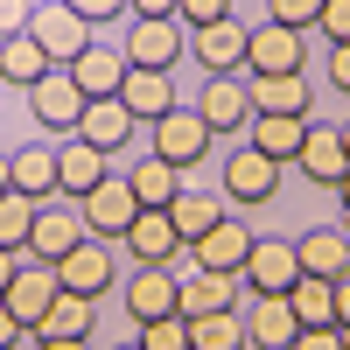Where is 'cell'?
Listing matches in <instances>:
<instances>
[{
    "label": "cell",
    "instance_id": "9c48e42d",
    "mask_svg": "<svg viewBox=\"0 0 350 350\" xmlns=\"http://www.w3.org/2000/svg\"><path fill=\"white\" fill-rule=\"evenodd\" d=\"M245 36H252V28H245L239 14H224V21H211V28H189V56H196L211 77L245 70Z\"/></svg>",
    "mask_w": 350,
    "mask_h": 350
},
{
    "label": "cell",
    "instance_id": "52a82bcc",
    "mask_svg": "<svg viewBox=\"0 0 350 350\" xmlns=\"http://www.w3.org/2000/svg\"><path fill=\"white\" fill-rule=\"evenodd\" d=\"M92 231H84V211H64V203H36V231H28V259H42V267H56L70 245H84Z\"/></svg>",
    "mask_w": 350,
    "mask_h": 350
},
{
    "label": "cell",
    "instance_id": "681fc988",
    "mask_svg": "<svg viewBox=\"0 0 350 350\" xmlns=\"http://www.w3.org/2000/svg\"><path fill=\"white\" fill-rule=\"evenodd\" d=\"M8 189H14V183H8V161H0V196H8Z\"/></svg>",
    "mask_w": 350,
    "mask_h": 350
},
{
    "label": "cell",
    "instance_id": "7dc6e473",
    "mask_svg": "<svg viewBox=\"0 0 350 350\" xmlns=\"http://www.w3.org/2000/svg\"><path fill=\"white\" fill-rule=\"evenodd\" d=\"M14 267H21V252H8V245H0V295H8V280H14Z\"/></svg>",
    "mask_w": 350,
    "mask_h": 350
},
{
    "label": "cell",
    "instance_id": "44dd1931",
    "mask_svg": "<svg viewBox=\"0 0 350 350\" xmlns=\"http://www.w3.org/2000/svg\"><path fill=\"white\" fill-rule=\"evenodd\" d=\"M217 308H239V273H183L175 287V315H217Z\"/></svg>",
    "mask_w": 350,
    "mask_h": 350
},
{
    "label": "cell",
    "instance_id": "f907efd6",
    "mask_svg": "<svg viewBox=\"0 0 350 350\" xmlns=\"http://www.w3.org/2000/svg\"><path fill=\"white\" fill-rule=\"evenodd\" d=\"M336 231H343V245H350V211H343V224H336Z\"/></svg>",
    "mask_w": 350,
    "mask_h": 350
},
{
    "label": "cell",
    "instance_id": "e575fe53",
    "mask_svg": "<svg viewBox=\"0 0 350 350\" xmlns=\"http://www.w3.org/2000/svg\"><path fill=\"white\" fill-rule=\"evenodd\" d=\"M140 350H189V315H161V323H140L133 336Z\"/></svg>",
    "mask_w": 350,
    "mask_h": 350
},
{
    "label": "cell",
    "instance_id": "db71d44e",
    "mask_svg": "<svg viewBox=\"0 0 350 350\" xmlns=\"http://www.w3.org/2000/svg\"><path fill=\"white\" fill-rule=\"evenodd\" d=\"M120 350H140V343H120Z\"/></svg>",
    "mask_w": 350,
    "mask_h": 350
},
{
    "label": "cell",
    "instance_id": "f35d334b",
    "mask_svg": "<svg viewBox=\"0 0 350 350\" xmlns=\"http://www.w3.org/2000/svg\"><path fill=\"white\" fill-rule=\"evenodd\" d=\"M28 21H36V0H0V42L28 36Z\"/></svg>",
    "mask_w": 350,
    "mask_h": 350
},
{
    "label": "cell",
    "instance_id": "f1b7e54d",
    "mask_svg": "<svg viewBox=\"0 0 350 350\" xmlns=\"http://www.w3.org/2000/svg\"><path fill=\"white\" fill-rule=\"evenodd\" d=\"M217 217H224V196H211V189H183V196L168 203V224L183 231V245H196Z\"/></svg>",
    "mask_w": 350,
    "mask_h": 350
},
{
    "label": "cell",
    "instance_id": "7a4b0ae2",
    "mask_svg": "<svg viewBox=\"0 0 350 350\" xmlns=\"http://www.w3.org/2000/svg\"><path fill=\"white\" fill-rule=\"evenodd\" d=\"M77 211H84V231H92V239H126L133 217H140V196H133L126 175H105L92 196H77Z\"/></svg>",
    "mask_w": 350,
    "mask_h": 350
},
{
    "label": "cell",
    "instance_id": "4dcf8cb0",
    "mask_svg": "<svg viewBox=\"0 0 350 350\" xmlns=\"http://www.w3.org/2000/svg\"><path fill=\"white\" fill-rule=\"evenodd\" d=\"M287 308L301 315V329H323V323H336V280H315V273H301L295 287H287Z\"/></svg>",
    "mask_w": 350,
    "mask_h": 350
},
{
    "label": "cell",
    "instance_id": "d6986e66",
    "mask_svg": "<svg viewBox=\"0 0 350 350\" xmlns=\"http://www.w3.org/2000/svg\"><path fill=\"white\" fill-rule=\"evenodd\" d=\"M295 168L308 175L315 189H336V175L350 168V154H343V133H336V126H315V120H308V133H301V154H295Z\"/></svg>",
    "mask_w": 350,
    "mask_h": 350
},
{
    "label": "cell",
    "instance_id": "603a6c76",
    "mask_svg": "<svg viewBox=\"0 0 350 350\" xmlns=\"http://www.w3.org/2000/svg\"><path fill=\"white\" fill-rule=\"evenodd\" d=\"M8 183H14L28 203H49V196H56V148H42V140L14 148V154H8Z\"/></svg>",
    "mask_w": 350,
    "mask_h": 350
},
{
    "label": "cell",
    "instance_id": "836d02e7",
    "mask_svg": "<svg viewBox=\"0 0 350 350\" xmlns=\"http://www.w3.org/2000/svg\"><path fill=\"white\" fill-rule=\"evenodd\" d=\"M28 231H36V203H28L21 189H8V196H0V245L28 252Z\"/></svg>",
    "mask_w": 350,
    "mask_h": 350
},
{
    "label": "cell",
    "instance_id": "3957f363",
    "mask_svg": "<svg viewBox=\"0 0 350 350\" xmlns=\"http://www.w3.org/2000/svg\"><path fill=\"white\" fill-rule=\"evenodd\" d=\"M295 280H301V252H295V239H252L245 267H239V287H252V295H287Z\"/></svg>",
    "mask_w": 350,
    "mask_h": 350
},
{
    "label": "cell",
    "instance_id": "d590c367",
    "mask_svg": "<svg viewBox=\"0 0 350 350\" xmlns=\"http://www.w3.org/2000/svg\"><path fill=\"white\" fill-rule=\"evenodd\" d=\"M315 14H323V0H267V21H280V28H315Z\"/></svg>",
    "mask_w": 350,
    "mask_h": 350
},
{
    "label": "cell",
    "instance_id": "ac0fdd59",
    "mask_svg": "<svg viewBox=\"0 0 350 350\" xmlns=\"http://www.w3.org/2000/svg\"><path fill=\"white\" fill-rule=\"evenodd\" d=\"M175 287H183L175 267H140L126 280V315H133V323H161V315H175Z\"/></svg>",
    "mask_w": 350,
    "mask_h": 350
},
{
    "label": "cell",
    "instance_id": "7402d4cb",
    "mask_svg": "<svg viewBox=\"0 0 350 350\" xmlns=\"http://www.w3.org/2000/svg\"><path fill=\"white\" fill-rule=\"evenodd\" d=\"M120 105L133 112V120H161V112L175 105V70H133L126 64V84H120Z\"/></svg>",
    "mask_w": 350,
    "mask_h": 350
},
{
    "label": "cell",
    "instance_id": "816d5d0a",
    "mask_svg": "<svg viewBox=\"0 0 350 350\" xmlns=\"http://www.w3.org/2000/svg\"><path fill=\"white\" fill-rule=\"evenodd\" d=\"M336 133H343V154H350V120H343V126H336Z\"/></svg>",
    "mask_w": 350,
    "mask_h": 350
},
{
    "label": "cell",
    "instance_id": "1f68e13d",
    "mask_svg": "<svg viewBox=\"0 0 350 350\" xmlns=\"http://www.w3.org/2000/svg\"><path fill=\"white\" fill-rule=\"evenodd\" d=\"M36 336H92V295L56 287V301H49V315L36 323Z\"/></svg>",
    "mask_w": 350,
    "mask_h": 350
},
{
    "label": "cell",
    "instance_id": "e0dca14e",
    "mask_svg": "<svg viewBox=\"0 0 350 350\" xmlns=\"http://www.w3.org/2000/svg\"><path fill=\"white\" fill-rule=\"evenodd\" d=\"M301 336V315L287 308V295H252V308H245V343L252 350H287Z\"/></svg>",
    "mask_w": 350,
    "mask_h": 350
},
{
    "label": "cell",
    "instance_id": "8fae6325",
    "mask_svg": "<svg viewBox=\"0 0 350 350\" xmlns=\"http://www.w3.org/2000/svg\"><path fill=\"white\" fill-rule=\"evenodd\" d=\"M56 287H70V295H105L112 287V245L105 239H84V245H70L64 259H56Z\"/></svg>",
    "mask_w": 350,
    "mask_h": 350
},
{
    "label": "cell",
    "instance_id": "8992f818",
    "mask_svg": "<svg viewBox=\"0 0 350 350\" xmlns=\"http://www.w3.org/2000/svg\"><path fill=\"white\" fill-rule=\"evenodd\" d=\"M154 154L175 161V168H196L203 154H211V126H203L196 105H168L161 120H154Z\"/></svg>",
    "mask_w": 350,
    "mask_h": 350
},
{
    "label": "cell",
    "instance_id": "b9f144b4",
    "mask_svg": "<svg viewBox=\"0 0 350 350\" xmlns=\"http://www.w3.org/2000/svg\"><path fill=\"white\" fill-rule=\"evenodd\" d=\"M329 84L350 98V42H329Z\"/></svg>",
    "mask_w": 350,
    "mask_h": 350
},
{
    "label": "cell",
    "instance_id": "bcb514c9",
    "mask_svg": "<svg viewBox=\"0 0 350 350\" xmlns=\"http://www.w3.org/2000/svg\"><path fill=\"white\" fill-rule=\"evenodd\" d=\"M336 329H350V273L336 280Z\"/></svg>",
    "mask_w": 350,
    "mask_h": 350
},
{
    "label": "cell",
    "instance_id": "c3c4849f",
    "mask_svg": "<svg viewBox=\"0 0 350 350\" xmlns=\"http://www.w3.org/2000/svg\"><path fill=\"white\" fill-rule=\"evenodd\" d=\"M336 203H343V211H350V168L336 175Z\"/></svg>",
    "mask_w": 350,
    "mask_h": 350
},
{
    "label": "cell",
    "instance_id": "ee69618b",
    "mask_svg": "<svg viewBox=\"0 0 350 350\" xmlns=\"http://www.w3.org/2000/svg\"><path fill=\"white\" fill-rule=\"evenodd\" d=\"M21 336H28V329H21V323H14V308H8V301H0V350H14V343H21Z\"/></svg>",
    "mask_w": 350,
    "mask_h": 350
},
{
    "label": "cell",
    "instance_id": "83f0119b",
    "mask_svg": "<svg viewBox=\"0 0 350 350\" xmlns=\"http://www.w3.org/2000/svg\"><path fill=\"white\" fill-rule=\"evenodd\" d=\"M126 183H133V196H140V211H168V203L183 196V168L161 161V154H148V161L126 168Z\"/></svg>",
    "mask_w": 350,
    "mask_h": 350
},
{
    "label": "cell",
    "instance_id": "f5cc1de1",
    "mask_svg": "<svg viewBox=\"0 0 350 350\" xmlns=\"http://www.w3.org/2000/svg\"><path fill=\"white\" fill-rule=\"evenodd\" d=\"M343 350H350V329H343Z\"/></svg>",
    "mask_w": 350,
    "mask_h": 350
},
{
    "label": "cell",
    "instance_id": "484cf974",
    "mask_svg": "<svg viewBox=\"0 0 350 350\" xmlns=\"http://www.w3.org/2000/svg\"><path fill=\"white\" fill-rule=\"evenodd\" d=\"M301 133H308V120H295V112H252V148L267 161H280V168H295Z\"/></svg>",
    "mask_w": 350,
    "mask_h": 350
},
{
    "label": "cell",
    "instance_id": "7c38bea8",
    "mask_svg": "<svg viewBox=\"0 0 350 350\" xmlns=\"http://www.w3.org/2000/svg\"><path fill=\"white\" fill-rule=\"evenodd\" d=\"M252 239H259L252 224H239V217H217V224L203 231V239H196L189 252H196V267H203V273H239V267H245V252H252Z\"/></svg>",
    "mask_w": 350,
    "mask_h": 350
},
{
    "label": "cell",
    "instance_id": "30bf717a",
    "mask_svg": "<svg viewBox=\"0 0 350 350\" xmlns=\"http://www.w3.org/2000/svg\"><path fill=\"white\" fill-rule=\"evenodd\" d=\"M196 112H203V126H211V133L252 126V98H245V77H239V70H224V77H203V92H196Z\"/></svg>",
    "mask_w": 350,
    "mask_h": 350
},
{
    "label": "cell",
    "instance_id": "60d3db41",
    "mask_svg": "<svg viewBox=\"0 0 350 350\" xmlns=\"http://www.w3.org/2000/svg\"><path fill=\"white\" fill-rule=\"evenodd\" d=\"M64 8H77L84 21L98 28V21H112V14H126V0H64Z\"/></svg>",
    "mask_w": 350,
    "mask_h": 350
},
{
    "label": "cell",
    "instance_id": "f6af8a7d",
    "mask_svg": "<svg viewBox=\"0 0 350 350\" xmlns=\"http://www.w3.org/2000/svg\"><path fill=\"white\" fill-rule=\"evenodd\" d=\"M36 350H92V336H36Z\"/></svg>",
    "mask_w": 350,
    "mask_h": 350
},
{
    "label": "cell",
    "instance_id": "7bdbcfd3",
    "mask_svg": "<svg viewBox=\"0 0 350 350\" xmlns=\"http://www.w3.org/2000/svg\"><path fill=\"white\" fill-rule=\"evenodd\" d=\"M126 8H133V21H168L175 0H126Z\"/></svg>",
    "mask_w": 350,
    "mask_h": 350
},
{
    "label": "cell",
    "instance_id": "d6a6232c",
    "mask_svg": "<svg viewBox=\"0 0 350 350\" xmlns=\"http://www.w3.org/2000/svg\"><path fill=\"white\" fill-rule=\"evenodd\" d=\"M42 70H49V56H42L36 36H8V42H0V84H21V92H28Z\"/></svg>",
    "mask_w": 350,
    "mask_h": 350
},
{
    "label": "cell",
    "instance_id": "5bb4252c",
    "mask_svg": "<svg viewBox=\"0 0 350 350\" xmlns=\"http://www.w3.org/2000/svg\"><path fill=\"white\" fill-rule=\"evenodd\" d=\"M112 175V154H98L92 140H64V148H56V196H92L98 183Z\"/></svg>",
    "mask_w": 350,
    "mask_h": 350
},
{
    "label": "cell",
    "instance_id": "cb8c5ba5",
    "mask_svg": "<svg viewBox=\"0 0 350 350\" xmlns=\"http://www.w3.org/2000/svg\"><path fill=\"white\" fill-rule=\"evenodd\" d=\"M295 252H301V273H315V280H343V273H350V245H343V231H336V224L301 231Z\"/></svg>",
    "mask_w": 350,
    "mask_h": 350
},
{
    "label": "cell",
    "instance_id": "2e32d148",
    "mask_svg": "<svg viewBox=\"0 0 350 350\" xmlns=\"http://www.w3.org/2000/svg\"><path fill=\"white\" fill-rule=\"evenodd\" d=\"M14 308V323L21 329H36L42 315H49V301H56V267H42V259H28V267H14V280H8V295H0Z\"/></svg>",
    "mask_w": 350,
    "mask_h": 350
},
{
    "label": "cell",
    "instance_id": "74e56055",
    "mask_svg": "<svg viewBox=\"0 0 350 350\" xmlns=\"http://www.w3.org/2000/svg\"><path fill=\"white\" fill-rule=\"evenodd\" d=\"M315 28H323L329 42H350V0H323V14H315Z\"/></svg>",
    "mask_w": 350,
    "mask_h": 350
},
{
    "label": "cell",
    "instance_id": "5b68a950",
    "mask_svg": "<svg viewBox=\"0 0 350 350\" xmlns=\"http://www.w3.org/2000/svg\"><path fill=\"white\" fill-rule=\"evenodd\" d=\"M183 49H189V36H183V21H133L126 28V42H120V56L133 70H175L183 64Z\"/></svg>",
    "mask_w": 350,
    "mask_h": 350
},
{
    "label": "cell",
    "instance_id": "4316f807",
    "mask_svg": "<svg viewBox=\"0 0 350 350\" xmlns=\"http://www.w3.org/2000/svg\"><path fill=\"white\" fill-rule=\"evenodd\" d=\"M245 98H252V112H295V120H308V77H301V70L245 77Z\"/></svg>",
    "mask_w": 350,
    "mask_h": 350
},
{
    "label": "cell",
    "instance_id": "8d00e7d4",
    "mask_svg": "<svg viewBox=\"0 0 350 350\" xmlns=\"http://www.w3.org/2000/svg\"><path fill=\"white\" fill-rule=\"evenodd\" d=\"M231 14V0H175V21H189V28H211Z\"/></svg>",
    "mask_w": 350,
    "mask_h": 350
},
{
    "label": "cell",
    "instance_id": "ba28073f",
    "mask_svg": "<svg viewBox=\"0 0 350 350\" xmlns=\"http://www.w3.org/2000/svg\"><path fill=\"white\" fill-rule=\"evenodd\" d=\"M273 189H280V161H267V154L245 140V148L224 161V196L245 203V211H259V203H273Z\"/></svg>",
    "mask_w": 350,
    "mask_h": 350
},
{
    "label": "cell",
    "instance_id": "ffe728a7",
    "mask_svg": "<svg viewBox=\"0 0 350 350\" xmlns=\"http://www.w3.org/2000/svg\"><path fill=\"white\" fill-rule=\"evenodd\" d=\"M133 126H140V120H133L120 98H92V105H84V120H77V140H92L98 154H120L126 140H133Z\"/></svg>",
    "mask_w": 350,
    "mask_h": 350
},
{
    "label": "cell",
    "instance_id": "9a60e30c",
    "mask_svg": "<svg viewBox=\"0 0 350 350\" xmlns=\"http://www.w3.org/2000/svg\"><path fill=\"white\" fill-rule=\"evenodd\" d=\"M120 245L140 259V267H175V259L189 252V245H183V231L168 224V211H140V217H133V231H126Z\"/></svg>",
    "mask_w": 350,
    "mask_h": 350
},
{
    "label": "cell",
    "instance_id": "d4e9b609",
    "mask_svg": "<svg viewBox=\"0 0 350 350\" xmlns=\"http://www.w3.org/2000/svg\"><path fill=\"white\" fill-rule=\"evenodd\" d=\"M70 77H77V92H84V98H120V84H126V56L92 42L84 56H70Z\"/></svg>",
    "mask_w": 350,
    "mask_h": 350
},
{
    "label": "cell",
    "instance_id": "ab89813d",
    "mask_svg": "<svg viewBox=\"0 0 350 350\" xmlns=\"http://www.w3.org/2000/svg\"><path fill=\"white\" fill-rule=\"evenodd\" d=\"M287 350H343V329H336V323H323V329H301Z\"/></svg>",
    "mask_w": 350,
    "mask_h": 350
},
{
    "label": "cell",
    "instance_id": "f546056e",
    "mask_svg": "<svg viewBox=\"0 0 350 350\" xmlns=\"http://www.w3.org/2000/svg\"><path fill=\"white\" fill-rule=\"evenodd\" d=\"M189 350H252V343H245V315H239V308L189 315Z\"/></svg>",
    "mask_w": 350,
    "mask_h": 350
},
{
    "label": "cell",
    "instance_id": "277c9868",
    "mask_svg": "<svg viewBox=\"0 0 350 350\" xmlns=\"http://www.w3.org/2000/svg\"><path fill=\"white\" fill-rule=\"evenodd\" d=\"M28 36L42 42V56H49V64H70V56H84V49H92V21H84L77 8H64V0H42V8H36V21H28Z\"/></svg>",
    "mask_w": 350,
    "mask_h": 350
},
{
    "label": "cell",
    "instance_id": "4fadbf2b",
    "mask_svg": "<svg viewBox=\"0 0 350 350\" xmlns=\"http://www.w3.org/2000/svg\"><path fill=\"white\" fill-rule=\"evenodd\" d=\"M245 70H252V77H280V70H301V28H280V21L252 28V36H245Z\"/></svg>",
    "mask_w": 350,
    "mask_h": 350
},
{
    "label": "cell",
    "instance_id": "6da1fadb",
    "mask_svg": "<svg viewBox=\"0 0 350 350\" xmlns=\"http://www.w3.org/2000/svg\"><path fill=\"white\" fill-rule=\"evenodd\" d=\"M84 98L77 92V77H70V64H49L36 84H28V112H36V126H64V133H77V120H84Z\"/></svg>",
    "mask_w": 350,
    "mask_h": 350
}]
</instances>
